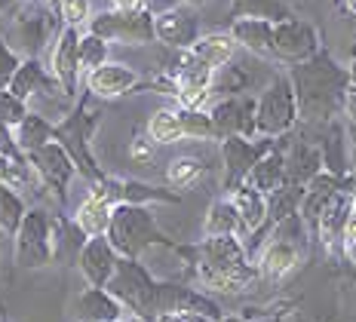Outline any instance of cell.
<instances>
[{
	"label": "cell",
	"instance_id": "6da1fadb",
	"mask_svg": "<svg viewBox=\"0 0 356 322\" xmlns=\"http://www.w3.org/2000/svg\"><path fill=\"white\" fill-rule=\"evenodd\" d=\"M289 80L295 86L298 114L304 123H325L344 111V95L350 89V74L341 68L332 56L320 52L316 58L304 65H295L289 71Z\"/></svg>",
	"mask_w": 356,
	"mask_h": 322
},
{
	"label": "cell",
	"instance_id": "7a4b0ae2",
	"mask_svg": "<svg viewBox=\"0 0 356 322\" xmlns=\"http://www.w3.org/2000/svg\"><path fill=\"white\" fill-rule=\"evenodd\" d=\"M258 267L249 261L240 236H206L197 249V280L206 291L236 295L249 289Z\"/></svg>",
	"mask_w": 356,
	"mask_h": 322
},
{
	"label": "cell",
	"instance_id": "3957f363",
	"mask_svg": "<svg viewBox=\"0 0 356 322\" xmlns=\"http://www.w3.org/2000/svg\"><path fill=\"white\" fill-rule=\"evenodd\" d=\"M108 239L117 249V255L129 258V261H138L147 249H154V245H169V239L160 230L151 209L132 206V203H117Z\"/></svg>",
	"mask_w": 356,
	"mask_h": 322
},
{
	"label": "cell",
	"instance_id": "277c9868",
	"mask_svg": "<svg viewBox=\"0 0 356 322\" xmlns=\"http://www.w3.org/2000/svg\"><path fill=\"white\" fill-rule=\"evenodd\" d=\"M108 291L120 301L126 310L138 313V316H160V304H163V282H157L151 273L145 271L138 261L120 258L114 280L108 282Z\"/></svg>",
	"mask_w": 356,
	"mask_h": 322
},
{
	"label": "cell",
	"instance_id": "5b68a950",
	"mask_svg": "<svg viewBox=\"0 0 356 322\" xmlns=\"http://www.w3.org/2000/svg\"><path fill=\"white\" fill-rule=\"evenodd\" d=\"M255 132L258 138H280L301 120L298 99H295V86L289 74H280L261 89L255 99Z\"/></svg>",
	"mask_w": 356,
	"mask_h": 322
},
{
	"label": "cell",
	"instance_id": "8992f818",
	"mask_svg": "<svg viewBox=\"0 0 356 322\" xmlns=\"http://www.w3.org/2000/svg\"><path fill=\"white\" fill-rule=\"evenodd\" d=\"M13 258L19 267L37 271L56 261V218L47 209H28L19 234L13 236Z\"/></svg>",
	"mask_w": 356,
	"mask_h": 322
},
{
	"label": "cell",
	"instance_id": "52a82bcc",
	"mask_svg": "<svg viewBox=\"0 0 356 322\" xmlns=\"http://www.w3.org/2000/svg\"><path fill=\"white\" fill-rule=\"evenodd\" d=\"M301 239H304V221L301 215L286 218L277 224V230L264 243L261 255H258V273L267 280H283L301 264Z\"/></svg>",
	"mask_w": 356,
	"mask_h": 322
},
{
	"label": "cell",
	"instance_id": "ba28073f",
	"mask_svg": "<svg viewBox=\"0 0 356 322\" xmlns=\"http://www.w3.org/2000/svg\"><path fill=\"white\" fill-rule=\"evenodd\" d=\"M92 114L86 111V102H77V108L68 111L65 120L56 123V141L71 154V160L77 163V172L83 178H89L92 184H102L105 175L95 166L92 154H89V132H92Z\"/></svg>",
	"mask_w": 356,
	"mask_h": 322
},
{
	"label": "cell",
	"instance_id": "9c48e42d",
	"mask_svg": "<svg viewBox=\"0 0 356 322\" xmlns=\"http://www.w3.org/2000/svg\"><path fill=\"white\" fill-rule=\"evenodd\" d=\"M86 31L99 34L108 43H123V47H147V43L157 40L151 13H117V10L95 13Z\"/></svg>",
	"mask_w": 356,
	"mask_h": 322
},
{
	"label": "cell",
	"instance_id": "30bf717a",
	"mask_svg": "<svg viewBox=\"0 0 356 322\" xmlns=\"http://www.w3.org/2000/svg\"><path fill=\"white\" fill-rule=\"evenodd\" d=\"M320 56V34L310 22L301 19H280L273 25V58L286 65H304Z\"/></svg>",
	"mask_w": 356,
	"mask_h": 322
},
{
	"label": "cell",
	"instance_id": "8fae6325",
	"mask_svg": "<svg viewBox=\"0 0 356 322\" xmlns=\"http://www.w3.org/2000/svg\"><path fill=\"white\" fill-rule=\"evenodd\" d=\"M28 166L37 172V178L43 182V187H47L49 193H56L62 203L68 200V187L74 182V175H80L77 163L71 160V154L65 151L58 141H49L47 147L28 154Z\"/></svg>",
	"mask_w": 356,
	"mask_h": 322
},
{
	"label": "cell",
	"instance_id": "7c38bea8",
	"mask_svg": "<svg viewBox=\"0 0 356 322\" xmlns=\"http://www.w3.org/2000/svg\"><path fill=\"white\" fill-rule=\"evenodd\" d=\"M273 147V138H225L221 141V163H225V187L236 191L249 182L255 163Z\"/></svg>",
	"mask_w": 356,
	"mask_h": 322
},
{
	"label": "cell",
	"instance_id": "4fadbf2b",
	"mask_svg": "<svg viewBox=\"0 0 356 322\" xmlns=\"http://www.w3.org/2000/svg\"><path fill=\"white\" fill-rule=\"evenodd\" d=\"M80 37H83V31L62 25V31L49 43V74L58 80V86H62L71 99H74L80 74H83V68H80Z\"/></svg>",
	"mask_w": 356,
	"mask_h": 322
},
{
	"label": "cell",
	"instance_id": "5bb4252c",
	"mask_svg": "<svg viewBox=\"0 0 356 322\" xmlns=\"http://www.w3.org/2000/svg\"><path fill=\"white\" fill-rule=\"evenodd\" d=\"M255 99L249 95H231V99L218 102L215 108L209 111L212 114V123H215V132L218 138H258L255 132Z\"/></svg>",
	"mask_w": 356,
	"mask_h": 322
},
{
	"label": "cell",
	"instance_id": "9a60e30c",
	"mask_svg": "<svg viewBox=\"0 0 356 322\" xmlns=\"http://www.w3.org/2000/svg\"><path fill=\"white\" fill-rule=\"evenodd\" d=\"M114 209H117V200H114V193H111L108 178H105L102 184H92V191L83 197V203L77 206V212H74L71 218L83 230L86 239L108 236L111 221H114Z\"/></svg>",
	"mask_w": 356,
	"mask_h": 322
},
{
	"label": "cell",
	"instance_id": "2e32d148",
	"mask_svg": "<svg viewBox=\"0 0 356 322\" xmlns=\"http://www.w3.org/2000/svg\"><path fill=\"white\" fill-rule=\"evenodd\" d=\"M77 267L92 289H108V282L114 280L117 267H120V255H117L108 236H95V239H86L83 252L77 258Z\"/></svg>",
	"mask_w": 356,
	"mask_h": 322
},
{
	"label": "cell",
	"instance_id": "e0dca14e",
	"mask_svg": "<svg viewBox=\"0 0 356 322\" xmlns=\"http://www.w3.org/2000/svg\"><path fill=\"white\" fill-rule=\"evenodd\" d=\"M154 34H157V43L175 52H188L203 37L200 34V22L188 6H178V10L163 13V16L154 19Z\"/></svg>",
	"mask_w": 356,
	"mask_h": 322
},
{
	"label": "cell",
	"instance_id": "ac0fdd59",
	"mask_svg": "<svg viewBox=\"0 0 356 322\" xmlns=\"http://www.w3.org/2000/svg\"><path fill=\"white\" fill-rule=\"evenodd\" d=\"M138 86V71L123 62H108L86 74V89L95 99H120Z\"/></svg>",
	"mask_w": 356,
	"mask_h": 322
},
{
	"label": "cell",
	"instance_id": "d6986e66",
	"mask_svg": "<svg viewBox=\"0 0 356 322\" xmlns=\"http://www.w3.org/2000/svg\"><path fill=\"white\" fill-rule=\"evenodd\" d=\"M10 92L16 95V99H22L25 104L31 99H37V95H49V92L68 95L62 86H58V80L49 74V68L40 62V58H25V62H22V68L16 71V77H13V83H10Z\"/></svg>",
	"mask_w": 356,
	"mask_h": 322
},
{
	"label": "cell",
	"instance_id": "ffe728a7",
	"mask_svg": "<svg viewBox=\"0 0 356 322\" xmlns=\"http://www.w3.org/2000/svg\"><path fill=\"white\" fill-rule=\"evenodd\" d=\"M126 307L111 295L108 289H83L74 301V319L77 322H117L123 319Z\"/></svg>",
	"mask_w": 356,
	"mask_h": 322
},
{
	"label": "cell",
	"instance_id": "44dd1931",
	"mask_svg": "<svg viewBox=\"0 0 356 322\" xmlns=\"http://www.w3.org/2000/svg\"><path fill=\"white\" fill-rule=\"evenodd\" d=\"M273 25L277 22L261 16H243L231 25V37L236 40V47H243L252 56L273 58Z\"/></svg>",
	"mask_w": 356,
	"mask_h": 322
},
{
	"label": "cell",
	"instance_id": "7402d4cb",
	"mask_svg": "<svg viewBox=\"0 0 356 322\" xmlns=\"http://www.w3.org/2000/svg\"><path fill=\"white\" fill-rule=\"evenodd\" d=\"M227 200L234 203L246 234H255V230L264 227V221H270V200H267L261 191H255V187L240 184L236 191H231V197Z\"/></svg>",
	"mask_w": 356,
	"mask_h": 322
},
{
	"label": "cell",
	"instance_id": "603a6c76",
	"mask_svg": "<svg viewBox=\"0 0 356 322\" xmlns=\"http://www.w3.org/2000/svg\"><path fill=\"white\" fill-rule=\"evenodd\" d=\"M353 200H356L353 191H341L338 197L325 206V212L320 215L316 230H320V239H323L325 249H329V245H338L341 239H344L347 218H350V212H353Z\"/></svg>",
	"mask_w": 356,
	"mask_h": 322
},
{
	"label": "cell",
	"instance_id": "cb8c5ba5",
	"mask_svg": "<svg viewBox=\"0 0 356 322\" xmlns=\"http://www.w3.org/2000/svg\"><path fill=\"white\" fill-rule=\"evenodd\" d=\"M246 184L255 187V191H261L264 197H273L277 191H283L286 187V154L277 151V147H270V151L255 163V169L249 172Z\"/></svg>",
	"mask_w": 356,
	"mask_h": 322
},
{
	"label": "cell",
	"instance_id": "d4e9b609",
	"mask_svg": "<svg viewBox=\"0 0 356 322\" xmlns=\"http://www.w3.org/2000/svg\"><path fill=\"white\" fill-rule=\"evenodd\" d=\"M320 172H325L323 151L314 145H295L292 154L286 156V184L307 187Z\"/></svg>",
	"mask_w": 356,
	"mask_h": 322
},
{
	"label": "cell",
	"instance_id": "484cf974",
	"mask_svg": "<svg viewBox=\"0 0 356 322\" xmlns=\"http://www.w3.org/2000/svg\"><path fill=\"white\" fill-rule=\"evenodd\" d=\"M16 141H19L22 154H25V160H28V154L40 151V147H47L49 141H56V123L47 120L43 114H37V111H28V117L16 126Z\"/></svg>",
	"mask_w": 356,
	"mask_h": 322
},
{
	"label": "cell",
	"instance_id": "4316f807",
	"mask_svg": "<svg viewBox=\"0 0 356 322\" xmlns=\"http://www.w3.org/2000/svg\"><path fill=\"white\" fill-rule=\"evenodd\" d=\"M188 52L194 58H200L203 65H209L212 71H218V68H225V65H231V58L236 52V40L231 37V31L227 34H203Z\"/></svg>",
	"mask_w": 356,
	"mask_h": 322
},
{
	"label": "cell",
	"instance_id": "83f0119b",
	"mask_svg": "<svg viewBox=\"0 0 356 322\" xmlns=\"http://www.w3.org/2000/svg\"><path fill=\"white\" fill-rule=\"evenodd\" d=\"M147 138L154 145H175V141L188 138V126H184L181 108H163L147 120Z\"/></svg>",
	"mask_w": 356,
	"mask_h": 322
},
{
	"label": "cell",
	"instance_id": "f1b7e54d",
	"mask_svg": "<svg viewBox=\"0 0 356 322\" xmlns=\"http://www.w3.org/2000/svg\"><path fill=\"white\" fill-rule=\"evenodd\" d=\"M108 187L114 193L117 203H132V206H147V203H175V193H166L154 184H142V182H114L108 178Z\"/></svg>",
	"mask_w": 356,
	"mask_h": 322
},
{
	"label": "cell",
	"instance_id": "f546056e",
	"mask_svg": "<svg viewBox=\"0 0 356 322\" xmlns=\"http://www.w3.org/2000/svg\"><path fill=\"white\" fill-rule=\"evenodd\" d=\"M13 40H16V49L22 58H37V52L47 47V19L43 16H34V19H25L19 16L16 25H13Z\"/></svg>",
	"mask_w": 356,
	"mask_h": 322
},
{
	"label": "cell",
	"instance_id": "4dcf8cb0",
	"mask_svg": "<svg viewBox=\"0 0 356 322\" xmlns=\"http://www.w3.org/2000/svg\"><path fill=\"white\" fill-rule=\"evenodd\" d=\"M203 234L206 236H246L243 230V221L236 215V209L231 200H215L209 206V215H206V224H203Z\"/></svg>",
	"mask_w": 356,
	"mask_h": 322
},
{
	"label": "cell",
	"instance_id": "1f68e13d",
	"mask_svg": "<svg viewBox=\"0 0 356 322\" xmlns=\"http://www.w3.org/2000/svg\"><path fill=\"white\" fill-rule=\"evenodd\" d=\"M28 215V203L19 191H13L10 184L0 182V234L6 236H16L22 221Z\"/></svg>",
	"mask_w": 356,
	"mask_h": 322
},
{
	"label": "cell",
	"instance_id": "d6a6232c",
	"mask_svg": "<svg viewBox=\"0 0 356 322\" xmlns=\"http://www.w3.org/2000/svg\"><path fill=\"white\" fill-rule=\"evenodd\" d=\"M108 49H111L108 40H102L92 31H83V37H80V68L89 74L102 68V65H108Z\"/></svg>",
	"mask_w": 356,
	"mask_h": 322
},
{
	"label": "cell",
	"instance_id": "836d02e7",
	"mask_svg": "<svg viewBox=\"0 0 356 322\" xmlns=\"http://www.w3.org/2000/svg\"><path fill=\"white\" fill-rule=\"evenodd\" d=\"M203 175V163L197 156H175L172 163L166 166V182L175 187V191H184Z\"/></svg>",
	"mask_w": 356,
	"mask_h": 322
},
{
	"label": "cell",
	"instance_id": "e575fe53",
	"mask_svg": "<svg viewBox=\"0 0 356 322\" xmlns=\"http://www.w3.org/2000/svg\"><path fill=\"white\" fill-rule=\"evenodd\" d=\"M92 16V0H58V19L65 28H89Z\"/></svg>",
	"mask_w": 356,
	"mask_h": 322
},
{
	"label": "cell",
	"instance_id": "d590c367",
	"mask_svg": "<svg viewBox=\"0 0 356 322\" xmlns=\"http://www.w3.org/2000/svg\"><path fill=\"white\" fill-rule=\"evenodd\" d=\"M22 62H25V58L13 49V43L6 40V37H0V89H10L16 71L22 68Z\"/></svg>",
	"mask_w": 356,
	"mask_h": 322
},
{
	"label": "cell",
	"instance_id": "8d00e7d4",
	"mask_svg": "<svg viewBox=\"0 0 356 322\" xmlns=\"http://www.w3.org/2000/svg\"><path fill=\"white\" fill-rule=\"evenodd\" d=\"M28 104L22 102V99H16V95L10 92V89H0V123H6V126H16L22 123V120L28 117Z\"/></svg>",
	"mask_w": 356,
	"mask_h": 322
},
{
	"label": "cell",
	"instance_id": "74e56055",
	"mask_svg": "<svg viewBox=\"0 0 356 322\" xmlns=\"http://www.w3.org/2000/svg\"><path fill=\"white\" fill-rule=\"evenodd\" d=\"M0 156L13 163H25V154H22V147L16 141V129L6 123H0Z\"/></svg>",
	"mask_w": 356,
	"mask_h": 322
},
{
	"label": "cell",
	"instance_id": "f35d334b",
	"mask_svg": "<svg viewBox=\"0 0 356 322\" xmlns=\"http://www.w3.org/2000/svg\"><path fill=\"white\" fill-rule=\"evenodd\" d=\"M341 249H344L347 261L356 264V200H353V212L347 218V227H344V239H341Z\"/></svg>",
	"mask_w": 356,
	"mask_h": 322
},
{
	"label": "cell",
	"instance_id": "ab89813d",
	"mask_svg": "<svg viewBox=\"0 0 356 322\" xmlns=\"http://www.w3.org/2000/svg\"><path fill=\"white\" fill-rule=\"evenodd\" d=\"M129 156L136 163H151V156H154V141L151 138H136L129 145Z\"/></svg>",
	"mask_w": 356,
	"mask_h": 322
},
{
	"label": "cell",
	"instance_id": "60d3db41",
	"mask_svg": "<svg viewBox=\"0 0 356 322\" xmlns=\"http://www.w3.org/2000/svg\"><path fill=\"white\" fill-rule=\"evenodd\" d=\"M154 322H215V319L203 316V313H184V310H178V313H160Z\"/></svg>",
	"mask_w": 356,
	"mask_h": 322
},
{
	"label": "cell",
	"instance_id": "b9f144b4",
	"mask_svg": "<svg viewBox=\"0 0 356 322\" xmlns=\"http://www.w3.org/2000/svg\"><path fill=\"white\" fill-rule=\"evenodd\" d=\"M178 6H184L181 0H145V10L151 13L154 19L163 16V13H172V10H178Z\"/></svg>",
	"mask_w": 356,
	"mask_h": 322
},
{
	"label": "cell",
	"instance_id": "7bdbcfd3",
	"mask_svg": "<svg viewBox=\"0 0 356 322\" xmlns=\"http://www.w3.org/2000/svg\"><path fill=\"white\" fill-rule=\"evenodd\" d=\"M111 10H117V13H147L145 0H111Z\"/></svg>",
	"mask_w": 356,
	"mask_h": 322
},
{
	"label": "cell",
	"instance_id": "ee69618b",
	"mask_svg": "<svg viewBox=\"0 0 356 322\" xmlns=\"http://www.w3.org/2000/svg\"><path fill=\"white\" fill-rule=\"evenodd\" d=\"M344 117L356 126V86H350L347 89V95H344Z\"/></svg>",
	"mask_w": 356,
	"mask_h": 322
},
{
	"label": "cell",
	"instance_id": "f6af8a7d",
	"mask_svg": "<svg viewBox=\"0 0 356 322\" xmlns=\"http://www.w3.org/2000/svg\"><path fill=\"white\" fill-rule=\"evenodd\" d=\"M117 322H147L145 316H138V313H132V310H126L123 313V319H117Z\"/></svg>",
	"mask_w": 356,
	"mask_h": 322
},
{
	"label": "cell",
	"instance_id": "bcb514c9",
	"mask_svg": "<svg viewBox=\"0 0 356 322\" xmlns=\"http://www.w3.org/2000/svg\"><path fill=\"white\" fill-rule=\"evenodd\" d=\"M19 6V0H0V13H13Z\"/></svg>",
	"mask_w": 356,
	"mask_h": 322
},
{
	"label": "cell",
	"instance_id": "7dc6e473",
	"mask_svg": "<svg viewBox=\"0 0 356 322\" xmlns=\"http://www.w3.org/2000/svg\"><path fill=\"white\" fill-rule=\"evenodd\" d=\"M347 74H350V86H356V58L347 65Z\"/></svg>",
	"mask_w": 356,
	"mask_h": 322
},
{
	"label": "cell",
	"instance_id": "c3c4849f",
	"mask_svg": "<svg viewBox=\"0 0 356 322\" xmlns=\"http://www.w3.org/2000/svg\"><path fill=\"white\" fill-rule=\"evenodd\" d=\"M181 3H184V6H206L209 0H181Z\"/></svg>",
	"mask_w": 356,
	"mask_h": 322
},
{
	"label": "cell",
	"instance_id": "681fc988",
	"mask_svg": "<svg viewBox=\"0 0 356 322\" xmlns=\"http://www.w3.org/2000/svg\"><path fill=\"white\" fill-rule=\"evenodd\" d=\"M218 322H249V319H243V316H221Z\"/></svg>",
	"mask_w": 356,
	"mask_h": 322
},
{
	"label": "cell",
	"instance_id": "f907efd6",
	"mask_svg": "<svg viewBox=\"0 0 356 322\" xmlns=\"http://www.w3.org/2000/svg\"><path fill=\"white\" fill-rule=\"evenodd\" d=\"M19 3H40V6H47V3H53V0H19Z\"/></svg>",
	"mask_w": 356,
	"mask_h": 322
},
{
	"label": "cell",
	"instance_id": "816d5d0a",
	"mask_svg": "<svg viewBox=\"0 0 356 322\" xmlns=\"http://www.w3.org/2000/svg\"><path fill=\"white\" fill-rule=\"evenodd\" d=\"M344 6H347V10H350L353 16H356V0H344Z\"/></svg>",
	"mask_w": 356,
	"mask_h": 322
}]
</instances>
